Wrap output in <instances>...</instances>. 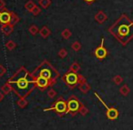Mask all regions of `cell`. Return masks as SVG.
I'll return each mask as SVG.
<instances>
[{"mask_svg": "<svg viewBox=\"0 0 133 130\" xmlns=\"http://www.w3.org/2000/svg\"><path fill=\"white\" fill-rule=\"evenodd\" d=\"M18 22H19V17L15 13V12L11 11V21H10V24H11L12 26H15Z\"/></svg>", "mask_w": 133, "mask_h": 130, "instance_id": "obj_20", "label": "cell"}, {"mask_svg": "<svg viewBox=\"0 0 133 130\" xmlns=\"http://www.w3.org/2000/svg\"><path fill=\"white\" fill-rule=\"evenodd\" d=\"M48 95L49 98H54V97L57 95V92H56L53 88H50V89L48 91Z\"/></svg>", "mask_w": 133, "mask_h": 130, "instance_id": "obj_30", "label": "cell"}, {"mask_svg": "<svg viewBox=\"0 0 133 130\" xmlns=\"http://www.w3.org/2000/svg\"><path fill=\"white\" fill-rule=\"evenodd\" d=\"M39 35L42 38L46 39L51 35V30L48 28V26H43L42 28L39 29Z\"/></svg>", "mask_w": 133, "mask_h": 130, "instance_id": "obj_13", "label": "cell"}, {"mask_svg": "<svg viewBox=\"0 0 133 130\" xmlns=\"http://www.w3.org/2000/svg\"><path fill=\"white\" fill-rule=\"evenodd\" d=\"M132 22H133V19H132Z\"/></svg>", "mask_w": 133, "mask_h": 130, "instance_id": "obj_36", "label": "cell"}, {"mask_svg": "<svg viewBox=\"0 0 133 130\" xmlns=\"http://www.w3.org/2000/svg\"><path fill=\"white\" fill-rule=\"evenodd\" d=\"M28 31H29V33L31 34L32 36H36L37 34L39 33V29L37 25H31V26H29V28H28Z\"/></svg>", "mask_w": 133, "mask_h": 130, "instance_id": "obj_24", "label": "cell"}, {"mask_svg": "<svg viewBox=\"0 0 133 130\" xmlns=\"http://www.w3.org/2000/svg\"><path fill=\"white\" fill-rule=\"evenodd\" d=\"M4 97H5V95L2 93V91L0 90V103L2 102V100H3V99H4Z\"/></svg>", "mask_w": 133, "mask_h": 130, "instance_id": "obj_35", "label": "cell"}, {"mask_svg": "<svg viewBox=\"0 0 133 130\" xmlns=\"http://www.w3.org/2000/svg\"><path fill=\"white\" fill-rule=\"evenodd\" d=\"M16 47H17V44H16L13 40H8V42L6 43V48L8 51H12V50H14Z\"/></svg>", "mask_w": 133, "mask_h": 130, "instance_id": "obj_23", "label": "cell"}, {"mask_svg": "<svg viewBox=\"0 0 133 130\" xmlns=\"http://www.w3.org/2000/svg\"><path fill=\"white\" fill-rule=\"evenodd\" d=\"M119 113H118V110L115 107H108L106 109V117L109 120L114 121L116 119H118Z\"/></svg>", "mask_w": 133, "mask_h": 130, "instance_id": "obj_10", "label": "cell"}, {"mask_svg": "<svg viewBox=\"0 0 133 130\" xmlns=\"http://www.w3.org/2000/svg\"><path fill=\"white\" fill-rule=\"evenodd\" d=\"M31 76L34 77V79L37 77H42L48 79L51 86L56 84L57 78L60 77L59 72L48 60H44L43 62H41L40 65L31 73Z\"/></svg>", "mask_w": 133, "mask_h": 130, "instance_id": "obj_3", "label": "cell"}, {"mask_svg": "<svg viewBox=\"0 0 133 130\" xmlns=\"http://www.w3.org/2000/svg\"><path fill=\"white\" fill-rule=\"evenodd\" d=\"M6 68L2 64H0V77H2L3 76L6 75Z\"/></svg>", "mask_w": 133, "mask_h": 130, "instance_id": "obj_31", "label": "cell"}, {"mask_svg": "<svg viewBox=\"0 0 133 130\" xmlns=\"http://www.w3.org/2000/svg\"><path fill=\"white\" fill-rule=\"evenodd\" d=\"M89 108L87 107V106H85V105L81 104V106H80L79 108V111H78V113L80 114V115H82V117H85V115H87L88 114H89Z\"/></svg>", "mask_w": 133, "mask_h": 130, "instance_id": "obj_26", "label": "cell"}, {"mask_svg": "<svg viewBox=\"0 0 133 130\" xmlns=\"http://www.w3.org/2000/svg\"><path fill=\"white\" fill-rule=\"evenodd\" d=\"M57 56H58L60 58H65V57L68 56V51H66V48H61L58 51V53H57Z\"/></svg>", "mask_w": 133, "mask_h": 130, "instance_id": "obj_28", "label": "cell"}, {"mask_svg": "<svg viewBox=\"0 0 133 130\" xmlns=\"http://www.w3.org/2000/svg\"><path fill=\"white\" fill-rule=\"evenodd\" d=\"M51 0H39L38 5L40 8H42L43 9H46L49 8V6L51 5Z\"/></svg>", "mask_w": 133, "mask_h": 130, "instance_id": "obj_17", "label": "cell"}, {"mask_svg": "<svg viewBox=\"0 0 133 130\" xmlns=\"http://www.w3.org/2000/svg\"><path fill=\"white\" fill-rule=\"evenodd\" d=\"M79 70H80V65L78 62H73L69 68V71L74 72V73H78Z\"/></svg>", "mask_w": 133, "mask_h": 130, "instance_id": "obj_18", "label": "cell"}, {"mask_svg": "<svg viewBox=\"0 0 133 130\" xmlns=\"http://www.w3.org/2000/svg\"><path fill=\"white\" fill-rule=\"evenodd\" d=\"M84 2H86L87 3L88 5H92L93 3L95 2V1H96V0H83Z\"/></svg>", "mask_w": 133, "mask_h": 130, "instance_id": "obj_34", "label": "cell"}, {"mask_svg": "<svg viewBox=\"0 0 133 130\" xmlns=\"http://www.w3.org/2000/svg\"><path fill=\"white\" fill-rule=\"evenodd\" d=\"M11 21V11L4 8L3 10H0V25L10 24Z\"/></svg>", "mask_w": 133, "mask_h": 130, "instance_id": "obj_9", "label": "cell"}, {"mask_svg": "<svg viewBox=\"0 0 133 130\" xmlns=\"http://www.w3.org/2000/svg\"><path fill=\"white\" fill-rule=\"evenodd\" d=\"M61 79L63 83H65L70 89H73L78 85V74L69 71V70L62 76Z\"/></svg>", "mask_w": 133, "mask_h": 130, "instance_id": "obj_5", "label": "cell"}, {"mask_svg": "<svg viewBox=\"0 0 133 130\" xmlns=\"http://www.w3.org/2000/svg\"><path fill=\"white\" fill-rule=\"evenodd\" d=\"M44 111H54L59 117H63L64 115H66V111H68L66 100H65L62 97H59L57 98V100H56L50 107L45 108Z\"/></svg>", "mask_w": 133, "mask_h": 130, "instance_id": "obj_4", "label": "cell"}, {"mask_svg": "<svg viewBox=\"0 0 133 130\" xmlns=\"http://www.w3.org/2000/svg\"><path fill=\"white\" fill-rule=\"evenodd\" d=\"M108 50L104 46V38L101 39V43L99 44V46H97L96 49L94 50V56L96 57L97 59L98 60H103L107 57L108 56Z\"/></svg>", "mask_w": 133, "mask_h": 130, "instance_id": "obj_7", "label": "cell"}, {"mask_svg": "<svg viewBox=\"0 0 133 130\" xmlns=\"http://www.w3.org/2000/svg\"><path fill=\"white\" fill-rule=\"evenodd\" d=\"M0 30L4 34L5 36H9L10 34L13 32L14 30V26H12L11 24H4V25H1L0 26Z\"/></svg>", "mask_w": 133, "mask_h": 130, "instance_id": "obj_12", "label": "cell"}, {"mask_svg": "<svg viewBox=\"0 0 133 130\" xmlns=\"http://www.w3.org/2000/svg\"><path fill=\"white\" fill-rule=\"evenodd\" d=\"M119 93H120V95H122L123 97H127V95L130 93V88L129 87V86H128L127 84H125L119 88Z\"/></svg>", "mask_w": 133, "mask_h": 130, "instance_id": "obj_16", "label": "cell"}, {"mask_svg": "<svg viewBox=\"0 0 133 130\" xmlns=\"http://www.w3.org/2000/svg\"><path fill=\"white\" fill-rule=\"evenodd\" d=\"M13 86V91L18 97H26L36 87V81L31 73L21 66L8 80Z\"/></svg>", "mask_w": 133, "mask_h": 130, "instance_id": "obj_1", "label": "cell"}, {"mask_svg": "<svg viewBox=\"0 0 133 130\" xmlns=\"http://www.w3.org/2000/svg\"><path fill=\"white\" fill-rule=\"evenodd\" d=\"M78 89L84 94H87L89 90L91 89V86L89 84H88V82L82 83V84H78Z\"/></svg>", "mask_w": 133, "mask_h": 130, "instance_id": "obj_15", "label": "cell"}, {"mask_svg": "<svg viewBox=\"0 0 133 130\" xmlns=\"http://www.w3.org/2000/svg\"><path fill=\"white\" fill-rule=\"evenodd\" d=\"M6 6V2H5L4 0H0V10H3Z\"/></svg>", "mask_w": 133, "mask_h": 130, "instance_id": "obj_33", "label": "cell"}, {"mask_svg": "<svg viewBox=\"0 0 133 130\" xmlns=\"http://www.w3.org/2000/svg\"><path fill=\"white\" fill-rule=\"evenodd\" d=\"M1 91H2V93L4 94V95H8L10 92L13 91V86H12V85L10 84V83H8V81H6V82L1 86Z\"/></svg>", "mask_w": 133, "mask_h": 130, "instance_id": "obj_14", "label": "cell"}, {"mask_svg": "<svg viewBox=\"0 0 133 130\" xmlns=\"http://www.w3.org/2000/svg\"><path fill=\"white\" fill-rule=\"evenodd\" d=\"M17 104L20 108H25L26 106H28V102L26 99V97H19V99L17 101Z\"/></svg>", "mask_w": 133, "mask_h": 130, "instance_id": "obj_19", "label": "cell"}, {"mask_svg": "<svg viewBox=\"0 0 133 130\" xmlns=\"http://www.w3.org/2000/svg\"><path fill=\"white\" fill-rule=\"evenodd\" d=\"M112 80H113V82L115 83V85H117V86H119V85L123 82V78H122V77L119 75L115 76V77H113Z\"/></svg>", "mask_w": 133, "mask_h": 130, "instance_id": "obj_27", "label": "cell"}, {"mask_svg": "<svg viewBox=\"0 0 133 130\" xmlns=\"http://www.w3.org/2000/svg\"><path fill=\"white\" fill-rule=\"evenodd\" d=\"M121 46H125L133 39V22L126 14H122L108 29Z\"/></svg>", "mask_w": 133, "mask_h": 130, "instance_id": "obj_2", "label": "cell"}, {"mask_svg": "<svg viewBox=\"0 0 133 130\" xmlns=\"http://www.w3.org/2000/svg\"><path fill=\"white\" fill-rule=\"evenodd\" d=\"M35 81H36V86H37V87L40 91H44L48 87H51V85H50L49 81L42 77H35Z\"/></svg>", "mask_w": 133, "mask_h": 130, "instance_id": "obj_8", "label": "cell"}, {"mask_svg": "<svg viewBox=\"0 0 133 130\" xmlns=\"http://www.w3.org/2000/svg\"><path fill=\"white\" fill-rule=\"evenodd\" d=\"M36 6V4L32 1V0H28V2L25 4V8H26V11L30 12L31 13V11L33 10V8Z\"/></svg>", "mask_w": 133, "mask_h": 130, "instance_id": "obj_22", "label": "cell"}, {"mask_svg": "<svg viewBox=\"0 0 133 130\" xmlns=\"http://www.w3.org/2000/svg\"><path fill=\"white\" fill-rule=\"evenodd\" d=\"M40 13H41V8H39V6H37V5H36V6L33 8V10L31 11V14L36 17V16H38Z\"/></svg>", "mask_w": 133, "mask_h": 130, "instance_id": "obj_29", "label": "cell"}, {"mask_svg": "<svg viewBox=\"0 0 133 130\" xmlns=\"http://www.w3.org/2000/svg\"><path fill=\"white\" fill-rule=\"evenodd\" d=\"M94 18H95V20L98 23V24H103V23L108 19V16L104 11L99 10L98 12H97V14L95 15Z\"/></svg>", "mask_w": 133, "mask_h": 130, "instance_id": "obj_11", "label": "cell"}, {"mask_svg": "<svg viewBox=\"0 0 133 130\" xmlns=\"http://www.w3.org/2000/svg\"><path fill=\"white\" fill-rule=\"evenodd\" d=\"M81 47H82L81 44H80L78 41H75V42H73V44L71 45V49L75 52H78L81 49Z\"/></svg>", "mask_w": 133, "mask_h": 130, "instance_id": "obj_25", "label": "cell"}, {"mask_svg": "<svg viewBox=\"0 0 133 130\" xmlns=\"http://www.w3.org/2000/svg\"><path fill=\"white\" fill-rule=\"evenodd\" d=\"M87 82V79L85 77H83L82 75L78 74V84H82V83H86Z\"/></svg>", "mask_w": 133, "mask_h": 130, "instance_id": "obj_32", "label": "cell"}, {"mask_svg": "<svg viewBox=\"0 0 133 130\" xmlns=\"http://www.w3.org/2000/svg\"><path fill=\"white\" fill-rule=\"evenodd\" d=\"M68 104V111L66 114H71L72 115H76L79 111V108L81 106L82 103L79 101V99L76 95H70L66 100Z\"/></svg>", "mask_w": 133, "mask_h": 130, "instance_id": "obj_6", "label": "cell"}, {"mask_svg": "<svg viewBox=\"0 0 133 130\" xmlns=\"http://www.w3.org/2000/svg\"><path fill=\"white\" fill-rule=\"evenodd\" d=\"M71 35H72V34H71V31L69 28H65V29L61 32V37H62L65 40H68V39L70 38Z\"/></svg>", "mask_w": 133, "mask_h": 130, "instance_id": "obj_21", "label": "cell"}]
</instances>
